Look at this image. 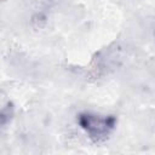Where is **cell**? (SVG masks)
<instances>
[{
  "label": "cell",
  "instance_id": "6da1fadb",
  "mask_svg": "<svg viewBox=\"0 0 155 155\" xmlns=\"http://www.w3.org/2000/svg\"><path fill=\"white\" fill-rule=\"evenodd\" d=\"M78 122L85 133L96 143L103 142L113 132L116 125V119L113 115H101L96 113H81L78 116Z\"/></svg>",
  "mask_w": 155,
  "mask_h": 155
}]
</instances>
